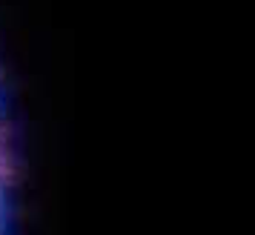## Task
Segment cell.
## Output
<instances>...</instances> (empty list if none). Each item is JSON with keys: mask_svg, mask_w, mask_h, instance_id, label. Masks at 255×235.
Here are the masks:
<instances>
[{"mask_svg": "<svg viewBox=\"0 0 255 235\" xmlns=\"http://www.w3.org/2000/svg\"><path fill=\"white\" fill-rule=\"evenodd\" d=\"M6 161H12V149H9V143L0 138V166L6 164Z\"/></svg>", "mask_w": 255, "mask_h": 235, "instance_id": "cell-1", "label": "cell"}, {"mask_svg": "<svg viewBox=\"0 0 255 235\" xmlns=\"http://www.w3.org/2000/svg\"><path fill=\"white\" fill-rule=\"evenodd\" d=\"M6 126H9V123H6V104H3V92H0V138H3ZM3 141H6V138H3Z\"/></svg>", "mask_w": 255, "mask_h": 235, "instance_id": "cell-2", "label": "cell"}, {"mask_svg": "<svg viewBox=\"0 0 255 235\" xmlns=\"http://www.w3.org/2000/svg\"><path fill=\"white\" fill-rule=\"evenodd\" d=\"M0 86H3V75H0Z\"/></svg>", "mask_w": 255, "mask_h": 235, "instance_id": "cell-3", "label": "cell"}]
</instances>
